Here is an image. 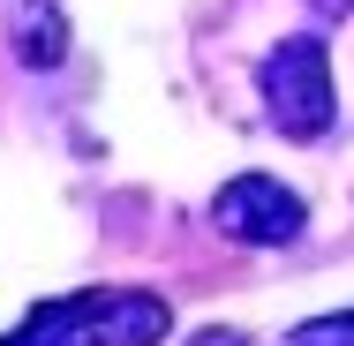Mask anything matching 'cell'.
Here are the masks:
<instances>
[{
	"mask_svg": "<svg viewBox=\"0 0 354 346\" xmlns=\"http://www.w3.org/2000/svg\"><path fill=\"white\" fill-rule=\"evenodd\" d=\"M257 90H264L279 136H294V143L324 136L332 113H339V98H332V53H324L317 30H309V38H279V46L264 53V68H257Z\"/></svg>",
	"mask_w": 354,
	"mask_h": 346,
	"instance_id": "7a4b0ae2",
	"label": "cell"
},
{
	"mask_svg": "<svg viewBox=\"0 0 354 346\" xmlns=\"http://www.w3.org/2000/svg\"><path fill=\"white\" fill-rule=\"evenodd\" d=\"M174 331V309L143 286H83L68 301H38L23 331L0 346H158Z\"/></svg>",
	"mask_w": 354,
	"mask_h": 346,
	"instance_id": "6da1fadb",
	"label": "cell"
},
{
	"mask_svg": "<svg viewBox=\"0 0 354 346\" xmlns=\"http://www.w3.org/2000/svg\"><path fill=\"white\" fill-rule=\"evenodd\" d=\"M286 346H354V309H332V316L294 324V339H286Z\"/></svg>",
	"mask_w": 354,
	"mask_h": 346,
	"instance_id": "5b68a950",
	"label": "cell"
},
{
	"mask_svg": "<svg viewBox=\"0 0 354 346\" xmlns=\"http://www.w3.org/2000/svg\"><path fill=\"white\" fill-rule=\"evenodd\" d=\"M8 46L23 68H61L68 61V15L61 0H8Z\"/></svg>",
	"mask_w": 354,
	"mask_h": 346,
	"instance_id": "277c9868",
	"label": "cell"
},
{
	"mask_svg": "<svg viewBox=\"0 0 354 346\" xmlns=\"http://www.w3.org/2000/svg\"><path fill=\"white\" fill-rule=\"evenodd\" d=\"M212 226L226 241H249V249H286V241L309 226V211H301V196H294L286 181L241 173V181H226L212 196Z\"/></svg>",
	"mask_w": 354,
	"mask_h": 346,
	"instance_id": "3957f363",
	"label": "cell"
}]
</instances>
